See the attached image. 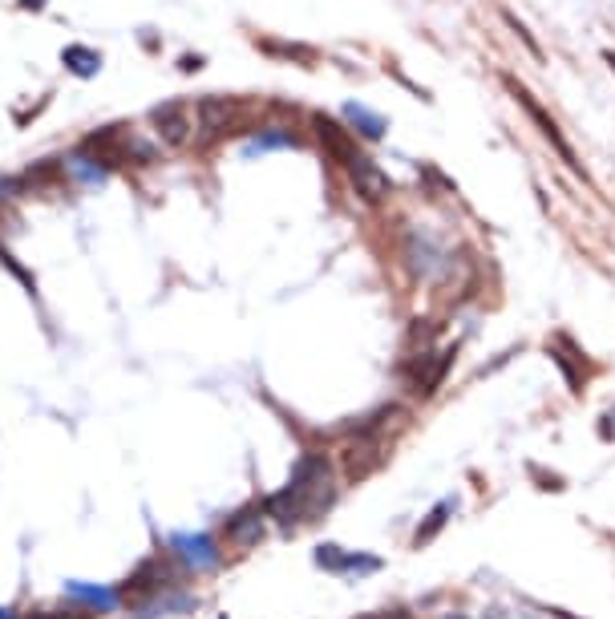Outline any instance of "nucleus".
I'll use <instances>...</instances> for the list:
<instances>
[{"label": "nucleus", "mask_w": 615, "mask_h": 619, "mask_svg": "<svg viewBox=\"0 0 615 619\" xmlns=\"http://www.w3.org/2000/svg\"><path fill=\"white\" fill-rule=\"evenodd\" d=\"M316 134H320V142L328 146V154L332 158H340L344 166H352L360 158V150H357V142H352L349 134H344V130L337 126V121L332 118H324V114H316Z\"/></svg>", "instance_id": "423d86ee"}, {"label": "nucleus", "mask_w": 615, "mask_h": 619, "mask_svg": "<svg viewBox=\"0 0 615 619\" xmlns=\"http://www.w3.org/2000/svg\"><path fill=\"white\" fill-rule=\"evenodd\" d=\"M450 514H453V498H445V502H437L430 514H425V522L417 527V534H413V542L417 547H425V542H433V534L450 522Z\"/></svg>", "instance_id": "0eeeda50"}, {"label": "nucleus", "mask_w": 615, "mask_h": 619, "mask_svg": "<svg viewBox=\"0 0 615 619\" xmlns=\"http://www.w3.org/2000/svg\"><path fill=\"white\" fill-rule=\"evenodd\" d=\"M199 607V595H191L186 587H162L154 595L130 603V615L134 619H162V615H191Z\"/></svg>", "instance_id": "f03ea898"}, {"label": "nucleus", "mask_w": 615, "mask_h": 619, "mask_svg": "<svg viewBox=\"0 0 615 619\" xmlns=\"http://www.w3.org/2000/svg\"><path fill=\"white\" fill-rule=\"evenodd\" d=\"M349 114H352V121H357V126L365 130L369 138H380V134H385V121H380L377 114H369V110H360V106H349Z\"/></svg>", "instance_id": "ddd939ff"}, {"label": "nucleus", "mask_w": 615, "mask_h": 619, "mask_svg": "<svg viewBox=\"0 0 615 619\" xmlns=\"http://www.w3.org/2000/svg\"><path fill=\"white\" fill-rule=\"evenodd\" d=\"M518 98H523V106L530 110V118H535V121H538V126H543V134H547V138H551V142H555V150H558V154H563V158H567V163H571V166H575V158H571V146H567V142H563V138H558V130L551 126V121H547V114H543V110H538V106H535V101H530V98H526V93H523V89H518ZM575 171H579V166H575Z\"/></svg>", "instance_id": "6e6552de"}, {"label": "nucleus", "mask_w": 615, "mask_h": 619, "mask_svg": "<svg viewBox=\"0 0 615 619\" xmlns=\"http://www.w3.org/2000/svg\"><path fill=\"white\" fill-rule=\"evenodd\" d=\"M445 619H465V615H445Z\"/></svg>", "instance_id": "f3484780"}, {"label": "nucleus", "mask_w": 615, "mask_h": 619, "mask_svg": "<svg viewBox=\"0 0 615 619\" xmlns=\"http://www.w3.org/2000/svg\"><path fill=\"white\" fill-rule=\"evenodd\" d=\"M0 259H5V268H8V271H13V276H16V279H21V284H25V288H33V276H29V271H25L21 264H16V259H13V256H8V251H5V247H0Z\"/></svg>", "instance_id": "4468645a"}, {"label": "nucleus", "mask_w": 615, "mask_h": 619, "mask_svg": "<svg viewBox=\"0 0 615 619\" xmlns=\"http://www.w3.org/2000/svg\"><path fill=\"white\" fill-rule=\"evenodd\" d=\"M380 567H385L380 555H352V551H344L337 575H372V571H380Z\"/></svg>", "instance_id": "1a4fd4ad"}, {"label": "nucleus", "mask_w": 615, "mask_h": 619, "mask_svg": "<svg viewBox=\"0 0 615 619\" xmlns=\"http://www.w3.org/2000/svg\"><path fill=\"white\" fill-rule=\"evenodd\" d=\"M599 434L608 437V442H615V405H611V413H603V421H599Z\"/></svg>", "instance_id": "2eb2a0df"}, {"label": "nucleus", "mask_w": 615, "mask_h": 619, "mask_svg": "<svg viewBox=\"0 0 615 619\" xmlns=\"http://www.w3.org/2000/svg\"><path fill=\"white\" fill-rule=\"evenodd\" d=\"M166 547H171V555L179 559L191 575H215L223 567L219 539H211V534H179L174 530L171 539H166Z\"/></svg>", "instance_id": "f257e3e1"}, {"label": "nucleus", "mask_w": 615, "mask_h": 619, "mask_svg": "<svg viewBox=\"0 0 615 619\" xmlns=\"http://www.w3.org/2000/svg\"><path fill=\"white\" fill-rule=\"evenodd\" d=\"M21 619H93L86 607H78V603H69V599H61L57 607H49V612H29V615H21Z\"/></svg>", "instance_id": "9b49d317"}, {"label": "nucleus", "mask_w": 615, "mask_h": 619, "mask_svg": "<svg viewBox=\"0 0 615 619\" xmlns=\"http://www.w3.org/2000/svg\"><path fill=\"white\" fill-rule=\"evenodd\" d=\"M312 559H316V567H320V571L337 575V571H340V559H344V547H337V542H320Z\"/></svg>", "instance_id": "f8f14e48"}, {"label": "nucleus", "mask_w": 615, "mask_h": 619, "mask_svg": "<svg viewBox=\"0 0 615 619\" xmlns=\"http://www.w3.org/2000/svg\"><path fill=\"white\" fill-rule=\"evenodd\" d=\"M65 65H69L73 73H81V78H93L98 73V53L93 49H81V45H73V49H65Z\"/></svg>", "instance_id": "9d476101"}, {"label": "nucleus", "mask_w": 615, "mask_h": 619, "mask_svg": "<svg viewBox=\"0 0 615 619\" xmlns=\"http://www.w3.org/2000/svg\"><path fill=\"white\" fill-rule=\"evenodd\" d=\"M264 530H267L264 506H259V502H247V506H239V510L227 519V527H223V539H227L231 547H255V542L264 539Z\"/></svg>", "instance_id": "7ed1b4c3"}, {"label": "nucleus", "mask_w": 615, "mask_h": 619, "mask_svg": "<svg viewBox=\"0 0 615 619\" xmlns=\"http://www.w3.org/2000/svg\"><path fill=\"white\" fill-rule=\"evenodd\" d=\"M65 599L78 607H86L89 615H109L122 607V591L118 587H98V583H78V579H69L65 583Z\"/></svg>", "instance_id": "20e7f679"}, {"label": "nucleus", "mask_w": 615, "mask_h": 619, "mask_svg": "<svg viewBox=\"0 0 615 619\" xmlns=\"http://www.w3.org/2000/svg\"><path fill=\"white\" fill-rule=\"evenodd\" d=\"M21 5H25V8H36V5H41V0H21Z\"/></svg>", "instance_id": "dca6fc26"}, {"label": "nucleus", "mask_w": 615, "mask_h": 619, "mask_svg": "<svg viewBox=\"0 0 615 619\" xmlns=\"http://www.w3.org/2000/svg\"><path fill=\"white\" fill-rule=\"evenodd\" d=\"M151 126L162 134V142L166 146H182L186 142V110H182V101H162V106L151 114Z\"/></svg>", "instance_id": "39448f33"}]
</instances>
